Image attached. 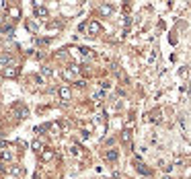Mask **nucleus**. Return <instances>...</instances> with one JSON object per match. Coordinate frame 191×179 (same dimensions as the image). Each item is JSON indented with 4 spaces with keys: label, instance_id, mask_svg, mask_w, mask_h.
Returning <instances> with one entry per match:
<instances>
[{
    "label": "nucleus",
    "instance_id": "1",
    "mask_svg": "<svg viewBox=\"0 0 191 179\" xmlns=\"http://www.w3.org/2000/svg\"><path fill=\"white\" fill-rule=\"evenodd\" d=\"M76 72H78L76 68H66V70L62 72V76H64L66 80H74V78H76Z\"/></svg>",
    "mask_w": 191,
    "mask_h": 179
},
{
    "label": "nucleus",
    "instance_id": "2",
    "mask_svg": "<svg viewBox=\"0 0 191 179\" xmlns=\"http://www.w3.org/2000/svg\"><path fill=\"white\" fill-rule=\"evenodd\" d=\"M6 78H14L17 74H19V68H14V66H8V68H4V72H2Z\"/></svg>",
    "mask_w": 191,
    "mask_h": 179
},
{
    "label": "nucleus",
    "instance_id": "3",
    "mask_svg": "<svg viewBox=\"0 0 191 179\" xmlns=\"http://www.w3.org/2000/svg\"><path fill=\"white\" fill-rule=\"evenodd\" d=\"M86 29H89V33H93V35H97V33H101V25H99L97 21H91V23L86 25Z\"/></svg>",
    "mask_w": 191,
    "mask_h": 179
},
{
    "label": "nucleus",
    "instance_id": "4",
    "mask_svg": "<svg viewBox=\"0 0 191 179\" xmlns=\"http://www.w3.org/2000/svg\"><path fill=\"white\" fill-rule=\"evenodd\" d=\"M58 93H60V97H62L64 101H70V97H72V91L68 89V87H60Z\"/></svg>",
    "mask_w": 191,
    "mask_h": 179
},
{
    "label": "nucleus",
    "instance_id": "5",
    "mask_svg": "<svg viewBox=\"0 0 191 179\" xmlns=\"http://www.w3.org/2000/svg\"><path fill=\"white\" fill-rule=\"evenodd\" d=\"M35 17H48V8L41 6L39 2H35Z\"/></svg>",
    "mask_w": 191,
    "mask_h": 179
},
{
    "label": "nucleus",
    "instance_id": "6",
    "mask_svg": "<svg viewBox=\"0 0 191 179\" xmlns=\"http://www.w3.org/2000/svg\"><path fill=\"white\" fill-rule=\"evenodd\" d=\"M10 175H14V177H23V175H25V169L19 167V165H12V167H10Z\"/></svg>",
    "mask_w": 191,
    "mask_h": 179
},
{
    "label": "nucleus",
    "instance_id": "7",
    "mask_svg": "<svg viewBox=\"0 0 191 179\" xmlns=\"http://www.w3.org/2000/svg\"><path fill=\"white\" fill-rule=\"evenodd\" d=\"M14 113H17V117H27V107L17 105V107H14Z\"/></svg>",
    "mask_w": 191,
    "mask_h": 179
},
{
    "label": "nucleus",
    "instance_id": "8",
    "mask_svg": "<svg viewBox=\"0 0 191 179\" xmlns=\"http://www.w3.org/2000/svg\"><path fill=\"white\" fill-rule=\"evenodd\" d=\"M53 159V150H43L41 152V161H51Z\"/></svg>",
    "mask_w": 191,
    "mask_h": 179
},
{
    "label": "nucleus",
    "instance_id": "9",
    "mask_svg": "<svg viewBox=\"0 0 191 179\" xmlns=\"http://www.w3.org/2000/svg\"><path fill=\"white\" fill-rule=\"evenodd\" d=\"M99 12H101V14H111V12H113V8H111V6H107V4H103V6H99Z\"/></svg>",
    "mask_w": 191,
    "mask_h": 179
},
{
    "label": "nucleus",
    "instance_id": "10",
    "mask_svg": "<svg viewBox=\"0 0 191 179\" xmlns=\"http://www.w3.org/2000/svg\"><path fill=\"white\" fill-rule=\"evenodd\" d=\"M31 148H33V150H41V148H43V142H41V140H33V142H31Z\"/></svg>",
    "mask_w": 191,
    "mask_h": 179
},
{
    "label": "nucleus",
    "instance_id": "11",
    "mask_svg": "<svg viewBox=\"0 0 191 179\" xmlns=\"http://www.w3.org/2000/svg\"><path fill=\"white\" fill-rule=\"evenodd\" d=\"M0 157H2V161H10V159H12V152H10V150H2Z\"/></svg>",
    "mask_w": 191,
    "mask_h": 179
},
{
    "label": "nucleus",
    "instance_id": "12",
    "mask_svg": "<svg viewBox=\"0 0 191 179\" xmlns=\"http://www.w3.org/2000/svg\"><path fill=\"white\" fill-rule=\"evenodd\" d=\"M10 64V56H0V66H6Z\"/></svg>",
    "mask_w": 191,
    "mask_h": 179
},
{
    "label": "nucleus",
    "instance_id": "13",
    "mask_svg": "<svg viewBox=\"0 0 191 179\" xmlns=\"http://www.w3.org/2000/svg\"><path fill=\"white\" fill-rule=\"evenodd\" d=\"M8 12H10V17H14V19H17V17H19V14H21V10H19V8H17V6H12V8H10V10H8Z\"/></svg>",
    "mask_w": 191,
    "mask_h": 179
},
{
    "label": "nucleus",
    "instance_id": "14",
    "mask_svg": "<svg viewBox=\"0 0 191 179\" xmlns=\"http://www.w3.org/2000/svg\"><path fill=\"white\" fill-rule=\"evenodd\" d=\"M107 159H109V161H115V159H117V150H109V152H107Z\"/></svg>",
    "mask_w": 191,
    "mask_h": 179
},
{
    "label": "nucleus",
    "instance_id": "15",
    "mask_svg": "<svg viewBox=\"0 0 191 179\" xmlns=\"http://www.w3.org/2000/svg\"><path fill=\"white\" fill-rule=\"evenodd\" d=\"M27 27H29V31H37V25H35V23H31V21L27 23Z\"/></svg>",
    "mask_w": 191,
    "mask_h": 179
},
{
    "label": "nucleus",
    "instance_id": "16",
    "mask_svg": "<svg viewBox=\"0 0 191 179\" xmlns=\"http://www.w3.org/2000/svg\"><path fill=\"white\" fill-rule=\"evenodd\" d=\"M72 154H76V157H80V146H72Z\"/></svg>",
    "mask_w": 191,
    "mask_h": 179
},
{
    "label": "nucleus",
    "instance_id": "17",
    "mask_svg": "<svg viewBox=\"0 0 191 179\" xmlns=\"http://www.w3.org/2000/svg\"><path fill=\"white\" fill-rule=\"evenodd\" d=\"M130 138H132V134H130V130H125V132H123V140H125V142H130Z\"/></svg>",
    "mask_w": 191,
    "mask_h": 179
},
{
    "label": "nucleus",
    "instance_id": "18",
    "mask_svg": "<svg viewBox=\"0 0 191 179\" xmlns=\"http://www.w3.org/2000/svg\"><path fill=\"white\" fill-rule=\"evenodd\" d=\"M4 146H6V142H4V140H0V148H4Z\"/></svg>",
    "mask_w": 191,
    "mask_h": 179
},
{
    "label": "nucleus",
    "instance_id": "19",
    "mask_svg": "<svg viewBox=\"0 0 191 179\" xmlns=\"http://www.w3.org/2000/svg\"><path fill=\"white\" fill-rule=\"evenodd\" d=\"M164 179H173V177H171V175H166V177H164Z\"/></svg>",
    "mask_w": 191,
    "mask_h": 179
}]
</instances>
